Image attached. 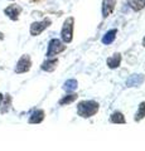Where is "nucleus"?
Returning <instances> with one entry per match:
<instances>
[{"instance_id":"obj_2","label":"nucleus","mask_w":145,"mask_h":151,"mask_svg":"<svg viewBox=\"0 0 145 151\" xmlns=\"http://www.w3.org/2000/svg\"><path fill=\"white\" fill-rule=\"evenodd\" d=\"M73 28H74V19L73 17L67 18L63 23L62 30H61V39L64 44L71 43L73 39Z\"/></svg>"},{"instance_id":"obj_13","label":"nucleus","mask_w":145,"mask_h":151,"mask_svg":"<svg viewBox=\"0 0 145 151\" xmlns=\"http://www.w3.org/2000/svg\"><path fill=\"white\" fill-rule=\"evenodd\" d=\"M77 98H78V94L77 93H74V92L67 93L66 96H63L58 101V105L59 106H68V105H71V103H73L74 101H77Z\"/></svg>"},{"instance_id":"obj_11","label":"nucleus","mask_w":145,"mask_h":151,"mask_svg":"<svg viewBox=\"0 0 145 151\" xmlns=\"http://www.w3.org/2000/svg\"><path fill=\"white\" fill-rule=\"evenodd\" d=\"M121 60H123V57H121L120 53L112 54L110 58H107V60H106L107 67H109L110 69H116V68H119L120 64H121Z\"/></svg>"},{"instance_id":"obj_18","label":"nucleus","mask_w":145,"mask_h":151,"mask_svg":"<svg viewBox=\"0 0 145 151\" xmlns=\"http://www.w3.org/2000/svg\"><path fill=\"white\" fill-rule=\"evenodd\" d=\"M3 102H4V107H3L1 112H3V113H5V112H8L9 108H10V105H12V97L9 96V94H6V96L4 97Z\"/></svg>"},{"instance_id":"obj_17","label":"nucleus","mask_w":145,"mask_h":151,"mask_svg":"<svg viewBox=\"0 0 145 151\" xmlns=\"http://www.w3.org/2000/svg\"><path fill=\"white\" fill-rule=\"evenodd\" d=\"M129 5L131 6L133 10L139 12L145 8V0H129Z\"/></svg>"},{"instance_id":"obj_7","label":"nucleus","mask_w":145,"mask_h":151,"mask_svg":"<svg viewBox=\"0 0 145 151\" xmlns=\"http://www.w3.org/2000/svg\"><path fill=\"white\" fill-rule=\"evenodd\" d=\"M116 5V0H102V17L107 18L111 15Z\"/></svg>"},{"instance_id":"obj_4","label":"nucleus","mask_w":145,"mask_h":151,"mask_svg":"<svg viewBox=\"0 0 145 151\" xmlns=\"http://www.w3.org/2000/svg\"><path fill=\"white\" fill-rule=\"evenodd\" d=\"M32 67V59L28 54H24L20 57V59L18 60V63L15 65V73H25L30 69Z\"/></svg>"},{"instance_id":"obj_14","label":"nucleus","mask_w":145,"mask_h":151,"mask_svg":"<svg viewBox=\"0 0 145 151\" xmlns=\"http://www.w3.org/2000/svg\"><path fill=\"white\" fill-rule=\"evenodd\" d=\"M77 87H78V82H77V79H74V78L67 79V81L63 83V86H62V88H63L67 93L74 92V91L77 89Z\"/></svg>"},{"instance_id":"obj_1","label":"nucleus","mask_w":145,"mask_h":151,"mask_svg":"<svg viewBox=\"0 0 145 151\" xmlns=\"http://www.w3.org/2000/svg\"><path fill=\"white\" fill-rule=\"evenodd\" d=\"M100 111V103L95 100H83L77 103V113L82 119H91Z\"/></svg>"},{"instance_id":"obj_8","label":"nucleus","mask_w":145,"mask_h":151,"mask_svg":"<svg viewBox=\"0 0 145 151\" xmlns=\"http://www.w3.org/2000/svg\"><path fill=\"white\" fill-rule=\"evenodd\" d=\"M45 119V112L43 110H40V108H38V110H34L33 112H32V115L29 116V124H40V122H43Z\"/></svg>"},{"instance_id":"obj_9","label":"nucleus","mask_w":145,"mask_h":151,"mask_svg":"<svg viewBox=\"0 0 145 151\" xmlns=\"http://www.w3.org/2000/svg\"><path fill=\"white\" fill-rule=\"evenodd\" d=\"M109 121L111 122V124H114V125H125L126 124V119H125L124 113L121 111H118V110L114 111L110 115Z\"/></svg>"},{"instance_id":"obj_10","label":"nucleus","mask_w":145,"mask_h":151,"mask_svg":"<svg viewBox=\"0 0 145 151\" xmlns=\"http://www.w3.org/2000/svg\"><path fill=\"white\" fill-rule=\"evenodd\" d=\"M58 65V58H47V60H44L43 63H42L40 68L44 70V72H53L56 70Z\"/></svg>"},{"instance_id":"obj_12","label":"nucleus","mask_w":145,"mask_h":151,"mask_svg":"<svg viewBox=\"0 0 145 151\" xmlns=\"http://www.w3.org/2000/svg\"><path fill=\"white\" fill-rule=\"evenodd\" d=\"M4 13L6 14V15L12 19V20H18V18H19V14L22 13V8L18 6V5H10L8 6Z\"/></svg>"},{"instance_id":"obj_20","label":"nucleus","mask_w":145,"mask_h":151,"mask_svg":"<svg viewBox=\"0 0 145 151\" xmlns=\"http://www.w3.org/2000/svg\"><path fill=\"white\" fill-rule=\"evenodd\" d=\"M143 44H144V47H145V37H144V39H143Z\"/></svg>"},{"instance_id":"obj_6","label":"nucleus","mask_w":145,"mask_h":151,"mask_svg":"<svg viewBox=\"0 0 145 151\" xmlns=\"http://www.w3.org/2000/svg\"><path fill=\"white\" fill-rule=\"evenodd\" d=\"M144 81H145V76L144 74H141V73L131 74L128 79H126V87H129V88H131V87H140L144 83Z\"/></svg>"},{"instance_id":"obj_3","label":"nucleus","mask_w":145,"mask_h":151,"mask_svg":"<svg viewBox=\"0 0 145 151\" xmlns=\"http://www.w3.org/2000/svg\"><path fill=\"white\" fill-rule=\"evenodd\" d=\"M66 48H67V45L61 39H50L48 44V50H47V58H53V57L64 52Z\"/></svg>"},{"instance_id":"obj_16","label":"nucleus","mask_w":145,"mask_h":151,"mask_svg":"<svg viewBox=\"0 0 145 151\" xmlns=\"http://www.w3.org/2000/svg\"><path fill=\"white\" fill-rule=\"evenodd\" d=\"M144 119H145V101L140 102V105L138 107V111H136V113H135V116H134V121L135 122H140Z\"/></svg>"},{"instance_id":"obj_5","label":"nucleus","mask_w":145,"mask_h":151,"mask_svg":"<svg viewBox=\"0 0 145 151\" xmlns=\"http://www.w3.org/2000/svg\"><path fill=\"white\" fill-rule=\"evenodd\" d=\"M49 25H50L49 19H44V20H42V22H35V23H33V24L30 25V34L33 37L39 35L40 33L43 30H45Z\"/></svg>"},{"instance_id":"obj_19","label":"nucleus","mask_w":145,"mask_h":151,"mask_svg":"<svg viewBox=\"0 0 145 151\" xmlns=\"http://www.w3.org/2000/svg\"><path fill=\"white\" fill-rule=\"evenodd\" d=\"M3 100H4V96H3V93H0V106H1V103H3Z\"/></svg>"},{"instance_id":"obj_15","label":"nucleus","mask_w":145,"mask_h":151,"mask_svg":"<svg viewBox=\"0 0 145 151\" xmlns=\"http://www.w3.org/2000/svg\"><path fill=\"white\" fill-rule=\"evenodd\" d=\"M116 34H118V30H116V29H111V30H109V32H106L105 35L102 37V43L107 44V45L111 44L112 42L115 40Z\"/></svg>"}]
</instances>
